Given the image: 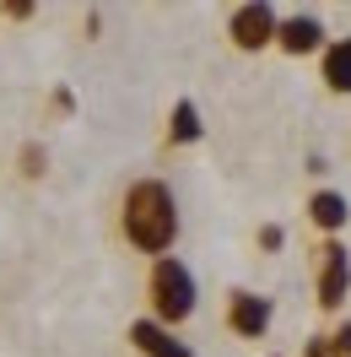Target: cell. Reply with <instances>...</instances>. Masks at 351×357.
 I'll list each match as a JSON object with an SVG mask.
<instances>
[{"label": "cell", "instance_id": "1", "mask_svg": "<svg viewBox=\"0 0 351 357\" xmlns=\"http://www.w3.org/2000/svg\"><path fill=\"white\" fill-rule=\"evenodd\" d=\"M119 222H125V238H130L141 255L162 260V255L173 249V238H178V201H173V190H168L162 178H135L130 190H125Z\"/></svg>", "mask_w": 351, "mask_h": 357}, {"label": "cell", "instance_id": "2", "mask_svg": "<svg viewBox=\"0 0 351 357\" xmlns=\"http://www.w3.org/2000/svg\"><path fill=\"white\" fill-rule=\"evenodd\" d=\"M146 298H152V314L157 325H178V319H189L195 314V276L189 266L178 260V255H162L152 260V276H146Z\"/></svg>", "mask_w": 351, "mask_h": 357}, {"label": "cell", "instance_id": "3", "mask_svg": "<svg viewBox=\"0 0 351 357\" xmlns=\"http://www.w3.org/2000/svg\"><path fill=\"white\" fill-rule=\"evenodd\" d=\"M276 27H281V17H276V6H265V0H254V6H238V11H233V22H227V33H233V44H238L243 54H254V49L276 44Z\"/></svg>", "mask_w": 351, "mask_h": 357}, {"label": "cell", "instance_id": "4", "mask_svg": "<svg viewBox=\"0 0 351 357\" xmlns=\"http://www.w3.org/2000/svg\"><path fill=\"white\" fill-rule=\"evenodd\" d=\"M351 292V249L341 244V238H329L325 249H319V303L325 309H341Z\"/></svg>", "mask_w": 351, "mask_h": 357}, {"label": "cell", "instance_id": "5", "mask_svg": "<svg viewBox=\"0 0 351 357\" xmlns=\"http://www.w3.org/2000/svg\"><path fill=\"white\" fill-rule=\"evenodd\" d=\"M227 325H233L243 341L265 335L270 331V298H260V292H233V298H227Z\"/></svg>", "mask_w": 351, "mask_h": 357}, {"label": "cell", "instance_id": "6", "mask_svg": "<svg viewBox=\"0 0 351 357\" xmlns=\"http://www.w3.org/2000/svg\"><path fill=\"white\" fill-rule=\"evenodd\" d=\"M276 44H281L286 54H319V49H325V22H319L313 11H297V17H286V22L276 27Z\"/></svg>", "mask_w": 351, "mask_h": 357}, {"label": "cell", "instance_id": "7", "mask_svg": "<svg viewBox=\"0 0 351 357\" xmlns=\"http://www.w3.org/2000/svg\"><path fill=\"white\" fill-rule=\"evenodd\" d=\"M308 217H313V227H325V233H335V227H346L351 206H346V195H335V190H319V195L308 201Z\"/></svg>", "mask_w": 351, "mask_h": 357}, {"label": "cell", "instance_id": "8", "mask_svg": "<svg viewBox=\"0 0 351 357\" xmlns=\"http://www.w3.org/2000/svg\"><path fill=\"white\" fill-rule=\"evenodd\" d=\"M200 135H205V125H200L195 98H178L173 103V125H168V141H173V146H195Z\"/></svg>", "mask_w": 351, "mask_h": 357}, {"label": "cell", "instance_id": "9", "mask_svg": "<svg viewBox=\"0 0 351 357\" xmlns=\"http://www.w3.org/2000/svg\"><path fill=\"white\" fill-rule=\"evenodd\" d=\"M325 87L351 98V38H341V44L325 49Z\"/></svg>", "mask_w": 351, "mask_h": 357}, {"label": "cell", "instance_id": "10", "mask_svg": "<svg viewBox=\"0 0 351 357\" xmlns=\"http://www.w3.org/2000/svg\"><path fill=\"white\" fill-rule=\"evenodd\" d=\"M162 335H168V331H162L157 319H135V325H130V341H135V352H146V357H152L157 347H162Z\"/></svg>", "mask_w": 351, "mask_h": 357}, {"label": "cell", "instance_id": "11", "mask_svg": "<svg viewBox=\"0 0 351 357\" xmlns=\"http://www.w3.org/2000/svg\"><path fill=\"white\" fill-rule=\"evenodd\" d=\"M0 11H6V17H17V22H27V17H38V6H33V0H6Z\"/></svg>", "mask_w": 351, "mask_h": 357}, {"label": "cell", "instance_id": "12", "mask_svg": "<svg viewBox=\"0 0 351 357\" xmlns=\"http://www.w3.org/2000/svg\"><path fill=\"white\" fill-rule=\"evenodd\" d=\"M329 352H335V357H351V319H346L335 335H329Z\"/></svg>", "mask_w": 351, "mask_h": 357}, {"label": "cell", "instance_id": "13", "mask_svg": "<svg viewBox=\"0 0 351 357\" xmlns=\"http://www.w3.org/2000/svg\"><path fill=\"white\" fill-rule=\"evenodd\" d=\"M152 357H195V352H189V347H184L178 335H162V347H157Z\"/></svg>", "mask_w": 351, "mask_h": 357}, {"label": "cell", "instance_id": "14", "mask_svg": "<svg viewBox=\"0 0 351 357\" xmlns=\"http://www.w3.org/2000/svg\"><path fill=\"white\" fill-rule=\"evenodd\" d=\"M22 174H33V178L44 174V152H38V146H27V152H22Z\"/></svg>", "mask_w": 351, "mask_h": 357}, {"label": "cell", "instance_id": "15", "mask_svg": "<svg viewBox=\"0 0 351 357\" xmlns=\"http://www.w3.org/2000/svg\"><path fill=\"white\" fill-rule=\"evenodd\" d=\"M281 244H286V233H281L276 222H270V227H260V249H281Z\"/></svg>", "mask_w": 351, "mask_h": 357}, {"label": "cell", "instance_id": "16", "mask_svg": "<svg viewBox=\"0 0 351 357\" xmlns=\"http://www.w3.org/2000/svg\"><path fill=\"white\" fill-rule=\"evenodd\" d=\"M303 357H335V352H329V341H325V335H313V341H308V352Z\"/></svg>", "mask_w": 351, "mask_h": 357}]
</instances>
